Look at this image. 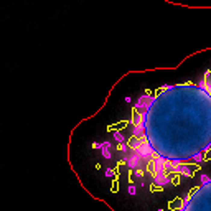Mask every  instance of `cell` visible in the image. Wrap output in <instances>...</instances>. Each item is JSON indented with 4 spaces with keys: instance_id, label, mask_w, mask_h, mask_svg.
<instances>
[{
    "instance_id": "6da1fadb",
    "label": "cell",
    "mask_w": 211,
    "mask_h": 211,
    "mask_svg": "<svg viewBox=\"0 0 211 211\" xmlns=\"http://www.w3.org/2000/svg\"><path fill=\"white\" fill-rule=\"evenodd\" d=\"M111 155L131 180L153 190L211 163V69L198 81L145 91L114 132Z\"/></svg>"
},
{
    "instance_id": "7a4b0ae2",
    "label": "cell",
    "mask_w": 211,
    "mask_h": 211,
    "mask_svg": "<svg viewBox=\"0 0 211 211\" xmlns=\"http://www.w3.org/2000/svg\"><path fill=\"white\" fill-rule=\"evenodd\" d=\"M160 211H211V175L203 177L186 195L175 198Z\"/></svg>"
}]
</instances>
